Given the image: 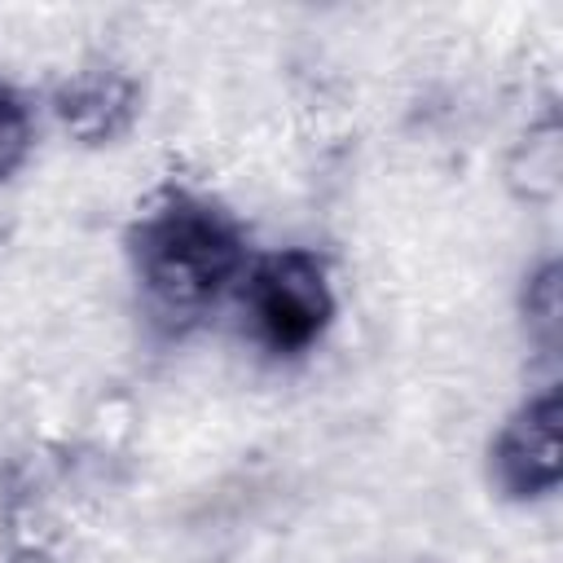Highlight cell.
Instances as JSON below:
<instances>
[{
    "mask_svg": "<svg viewBox=\"0 0 563 563\" xmlns=\"http://www.w3.org/2000/svg\"><path fill=\"white\" fill-rule=\"evenodd\" d=\"M559 422H563L559 387L537 391L506 418V427L493 440V479L506 497L528 501V497H545L559 488V479H563Z\"/></svg>",
    "mask_w": 563,
    "mask_h": 563,
    "instance_id": "obj_3",
    "label": "cell"
},
{
    "mask_svg": "<svg viewBox=\"0 0 563 563\" xmlns=\"http://www.w3.org/2000/svg\"><path fill=\"white\" fill-rule=\"evenodd\" d=\"M523 312H528V330L554 347L559 339V264H541L532 277H528V290H523Z\"/></svg>",
    "mask_w": 563,
    "mask_h": 563,
    "instance_id": "obj_7",
    "label": "cell"
},
{
    "mask_svg": "<svg viewBox=\"0 0 563 563\" xmlns=\"http://www.w3.org/2000/svg\"><path fill=\"white\" fill-rule=\"evenodd\" d=\"M141 114V88L123 70H79L57 88V119L84 145H106L123 136Z\"/></svg>",
    "mask_w": 563,
    "mask_h": 563,
    "instance_id": "obj_4",
    "label": "cell"
},
{
    "mask_svg": "<svg viewBox=\"0 0 563 563\" xmlns=\"http://www.w3.org/2000/svg\"><path fill=\"white\" fill-rule=\"evenodd\" d=\"M132 264L163 317H198L246 268V238L198 194H167L132 229Z\"/></svg>",
    "mask_w": 563,
    "mask_h": 563,
    "instance_id": "obj_1",
    "label": "cell"
},
{
    "mask_svg": "<svg viewBox=\"0 0 563 563\" xmlns=\"http://www.w3.org/2000/svg\"><path fill=\"white\" fill-rule=\"evenodd\" d=\"M31 154V110L26 101L0 84V180H9Z\"/></svg>",
    "mask_w": 563,
    "mask_h": 563,
    "instance_id": "obj_6",
    "label": "cell"
},
{
    "mask_svg": "<svg viewBox=\"0 0 563 563\" xmlns=\"http://www.w3.org/2000/svg\"><path fill=\"white\" fill-rule=\"evenodd\" d=\"M246 308L260 343L277 356L308 352L334 321V295L325 264L308 251H282L251 268Z\"/></svg>",
    "mask_w": 563,
    "mask_h": 563,
    "instance_id": "obj_2",
    "label": "cell"
},
{
    "mask_svg": "<svg viewBox=\"0 0 563 563\" xmlns=\"http://www.w3.org/2000/svg\"><path fill=\"white\" fill-rule=\"evenodd\" d=\"M519 154H523V167H510V180L519 185V194L532 202L554 198V189H559V128H554V119L541 132H532L519 145Z\"/></svg>",
    "mask_w": 563,
    "mask_h": 563,
    "instance_id": "obj_5",
    "label": "cell"
}]
</instances>
